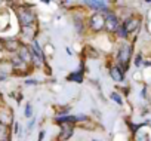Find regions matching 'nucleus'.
Segmentation results:
<instances>
[{
	"label": "nucleus",
	"mask_w": 151,
	"mask_h": 141,
	"mask_svg": "<svg viewBox=\"0 0 151 141\" xmlns=\"http://www.w3.org/2000/svg\"><path fill=\"white\" fill-rule=\"evenodd\" d=\"M104 18H105V30H108V31H111V33H117L119 31V28H120V24H119V20H117V17H116V14L114 12H105V15H104Z\"/></svg>",
	"instance_id": "nucleus-1"
},
{
	"label": "nucleus",
	"mask_w": 151,
	"mask_h": 141,
	"mask_svg": "<svg viewBox=\"0 0 151 141\" xmlns=\"http://www.w3.org/2000/svg\"><path fill=\"white\" fill-rule=\"evenodd\" d=\"M89 25L93 31H101L104 27H105V18L101 12H95L91 20H89Z\"/></svg>",
	"instance_id": "nucleus-2"
},
{
	"label": "nucleus",
	"mask_w": 151,
	"mask_h": 141,
	"mask_svg": "<svg viewBox=\"0 0 151 141\" xmlns=\"http://www.w3.org/2000/svg\"><path fill=\"white\" fill-rule=\"evenodd\" d=\"M18 17H19V21H21V24L24 27H28V25H31L34 22V14L30 9H21Z\"/></svg>",
	"instance_id": "nucleus-3"
},
{
	"label": "nucleus",
	"mask_w": 151,
	"mask_h": 141,
	"mask_svg": "<svg viewBox=\"0 0 151 141\" xmlns=\"http://www.w3.org/2000/svg\"><path fill=\"white\" fill-rule=\"evenodd\" d=\"M130 52H132V48L129 45H123L119 51V61L124 65L126 68V64L129 62V58H130Z\"/></svg>",
	"instance_id": "nucleus-4"
},
{
	"label": "nucleus",
	"mask_w": 151,
	"mask_h": 141,
	"mask_svg": "<svg viewBox=\"0 0 151 141\" xmlns=\"http://www.w3.org/2000/svg\"><path fill=\"white\" fill-rule=\"evenodd\" d=\"M18 58L24 62V64H30L33 61V55H31V51L28 46H21L19 51H18Z\"/></svg>",
	"instance_id": "nucleus-5"
},
{
	"label": "nucleus",
	"mask_w": 151,
	"mask_h": 141,
	"mask_svg": "<svg viewBox=\"0 0 151 141\" xmlns=\"http://www.w3.org/2000/svg\"><path fill=\"white\" fill-rule=\"evenodd\" d=\"M85 5L95 11H108V2H104V0H88L85 2Z\"/></svg>",
	"instance_id": "nucleus-6"
},
{
	"label": "nucleus",
	"mask_w": 151,
	"mask_h": 141,
	"mask_svg": "<svg viewBox=\"0 0 151 141\" xmlns=\"http://www.w3.org/2000/svg\"><path fill=\"white\" fill-rule=\"evenodd\" d=\"M12 119H14V114L9 108L6 107H2L0 108V123L2 125H9L12 123Z\"/></svg>",
	"instance_id": "nucleus-7"
},
{
	"label": "nucleus",
	"mask_w": 151,
	"mask_h": 141,
	"mask_svg": "<svg viewBox=\"0 0 151 141\" xmlns=\"http://www.w3.org/2000/svg\"><path fill=\"white\" fill-rule=\"evenodd\" d=\"M110 76H111L113 80L122 82V80H123V70L119 68V67H111V68H110Z\"/></svg>",
	"instance_id": "nucleus-8"
},
{
	"label": "nucleus",
	"mask_w": 151,
	"mask_h": 141,
	"mask_svg": "<svg viewBox=\"0 0 151 141\" xmlns=\"http://www.w3.org/2000/svg\"><path fill=\"white\" fill-rule=\"evenodd\" d=\"M138 25H139V21L138 20H127L126 22H124V25H123V28L126 30V33H130V31H133V30H136L138 28Z\"/></svg>",
	"instance_id": "nucleus-9"
},
{
	"label": "nucleus",
	"mask_w": 151,
	"mask_h": 141,
	"mask_svg": "<svg viewBox=\"0 0 151 141\" xmlns=\"http://www.w3.org/2000/svg\"><path fill=\"white\" fill-rule=\"evenodd\" d=\"M5 46H6V49L11 51V52H18L19 48H21L19 42H17V40H11V39L5 40Z\"/></svg>",
	"instance_id": "nucleus-10"
},
{
	"label": "nucleus",
	"mask_w": 151,
	"mask_h": 141,
	"mask_svg": "<svg viewBox=\"0 0 151 141\" xmlns=\"http://www.w3.org/2000/svg\"><path fill=\"white\" fill-rule=\"evenodd\" d=\"M61 126H62V134H61L62 137H61L59 140H61V141H64V140H67V138H70V137H71V134H73V128H71V125L68 126L67 123H62Z\"/></svg>",
	"instance_id": "nucleus-11"
},
{
	"label": "nucleus",
	"mask_w": 151,
	"mask_h": 141,
	"mask_svg": "<svg viewBox=\"0 0 151 141\" xmlns=\"http://www.w3.org/2000/svg\"><path fill=\"white\" fill-rule=\"evenodd\" d=\"M68 80H76V82H82L83 77H82V73L80 72H76V73H71L68 76Z\"/></svg>",
	"instance_id": "nucleus-12"
},
{
	"label": "nucleus",
	"mask_w": 151,
	"mask_h": 141,
	"mask_svg": "<svg viewBox=\"0 0 151 141\" xmlns=\"http://www.w3.org/2000/svg\"><path fill=\"white\" fill-rule=\"evenodd\" d=\"M111 100H113L114 103H117L119 106H122V104H123V101H122V97H120L117 92H113V94H111Z\"/></svg>",
	"instance_id": "nucleus-13"
},
{
	"label": "nucleus",
	"mask_w": 151,
	"mask_h": 141,
	"mask_svg": "<svg viewBox=\"0 0 151 141\" xmlns=\"http://www.w3.org/2000/svg\"><path fill=\"white\" fill-rule=\"evenodd\" d=\"M31 116H33V107L30 103H27L25 104V117H31Z\"/></svg>",
	"instance_id": "nucleus-14"
},
{
	"label": "nucleus",
	"mask_w": 151,
	"mask_h": 141,
	"mask_svg": "<svg viewBox=\"0 0 151 141\" xmlns=\"http://www.w3.org/2000/svg\"><path fill=\"white\" fill-rule=\"evenodd\" d=\"M135 65H138V67L141 65V55H138V56H136V61H135Z\"/></svg>",
	"instance_id": "nucleus-15"
},
{
	"label": "nucleus",
	"mask_w": 151,
	"mask_h": 141,
	"mask_svg": "<svg viewBox=\"0 0 151 141\" xmlns=\"http://www.w3.org/2000/svg\"><path fill=\"white\" fill-rule=\"evenodd\" d=\"M43 135H45V132L42 131V132H40V137H39V141H42V140H43Z\"/></svg>",
	"instance_id": "nucleus-16"
},
{
	"label": "nucleus",
	"mask_w": 151,
	"mask_h": 141,
	"mask_svg": "<svg viewBox=\"0 0 151 141\" xmlns=\"http://www.w3.org/2000/svg\"><path fill=\"white\" fill-rule=\"evenodd\" d=\"M0 141H5V140H0Z\"/></svg>",
	"instance_id": "nucleus-17"
}]
</instances>
